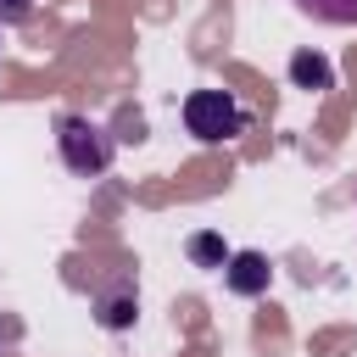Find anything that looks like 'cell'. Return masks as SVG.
Returning a JSON list of instances; mask_svg holds the SVG:
<instances>
[{
  "label": "cell",
  "instance_id": "obj_1",
  "mask_svg": "<svg viewBox=\"0 0 357 357\" xmlns=\"http://www.w3.org/2000/svg\"><path fill=\"white\" fill-rule=\"evenodd\" d=\"M56 151H61V167H67V173L100 178V173L112 167V156H117V139H112L100 123L78 117V112H61V117H56Z\"/></svg>",
  "mask_w": 357,
  "mask_h": 357
},
{
  "label": "cell",
  "instance_id": "obj_2",
  "mask_svg": "<svg viewBox=\"0 0 357 357\" xmlns=\"http://www.w3.org/2000/svg\"><path fill=\"white\" fill-rule=\"evenodd\" d=\"M245 106L229 95V89H190L184 95V128L201 139V145H223L234 134H245Z\"/></svg>",
  "mask_w": 357,
  "mask_h": 357
},
{
  "label": "cell",
  "instance_id": "obj_3",
  "mask_svg": "<svg viewBox=\"0 0 357 357\" xmlns=\"http://www.w3.org/2000/svg\"><path fill=\"white\" fill-rule=\"evenodd\" d=\"M268 279H273V268H268L262 251H229V262H223L229 296H268Z\"/></svg>",
  "mask_w": 357,
  "mask_h": 357
},
{
  "label": "cell",
  "instance_id": "obj_4",
  "mask_svg": "<svg viewBox=\"0 0 357 357\" xmlns=\"http://www.w3.org/2000/svg\"><path fill=\"white\" fill-rule=\"evenodd\" d=\"M134 318H139V290H134V279H123V284H112V290H100L95 296V324L100 329H134Z\"/></svg>",
  "mask_w": 357,
  "mask_h": 357
},
{
  "label": "cell",
  "instance_id": "obj_5",
  "mask_svg": "<svg viewBox=\"0 0 357 357\" xmlns=\"http://www.w3.org/2000/svg\"><path fill=\"white\" fill-rule=\"evenodd\" d=\"M284 73H290V84H296V89H307V95L335 89V67H329V56H318V50H296Z\"/></svg>",
  "mask_w": 357,
  "mask_h": 357
},
{
  "label": "cell",
  "instance_id": "obj_6",
  "mask_svg": "<svg viewBox=\"0 0 357 357\" xmlns=\"http://www.w3.org/2000/svg\"><path fill=\"white\" fill-rule=\"evenodd\" d=\"M296 11L324 28H357V0H296Z\"/></svg>",
  "mask_w": 357,
  "mask_h": 357
},
{
  "label": "cell",
  "instance_id": "obj_7",
  "mask_svg": "<svg viewBox=\"0 0 357 357\" xmlns=\"http://www.w3.org/2000/svg\"><path fill=\"white\" fill-rule=\"evenodd\" d=\"M184 251H190L201 268H223V262H229L223 240H218V234H206V229H201V234H190V245H184Z\"/></svg>",
  "mask_w": 357,
  "mask_h": 357
},
{
  "label": "cell",
  "instance_id": "obj_8",
  "mask_svg": "<svg viewBox=\"0 0 357 357\" xmlns=\"http://www.w3.org/2000/svg\"><path fill=\"white\" fill-rule=\"evenodd\" d=\"M33 17V0H0V28H22Z\"/></svg>",
  "mask_w": 357,
  "mask_h": 357
}]
</instances>
